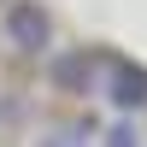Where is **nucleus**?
Masks as SVG:
<instances>
[{
    "label": "nucleus",
    "mask_w": 147,
    "mask_h": 147,
    "mask_svg": "<svg viewBox=\"0 0 147 147\" xmlns=\"http://www.w3.org/2000/svg\"><path fill=\"white\" fill-rule=\"evenodd\" d=\"M0 41L18 59H41L53 47V12L41 0H0Z\"/></svg>",
    "instance_id": "nucleus-1"
},
{
    "label": "nucleus",
    "mask_w": 147,
    "mask_h": 147,
    "mask_svg": "<svg viewBox=\"0 0 147 147\" xmlns=\"http://www.w3.org/2000/svg\"><path fill=\"white\" fill-rule=\"evenodd\" d=\"M100 100L112 106V118L147 112V65L141 59H124V53H106V65H100Z\"/></svg>",
    "instance_id": "nucleus-2"
},
{
    "label": "nucleus",
    "mask_w": 147,
    "mask_h": 147,
    "mask_svg": "<svg viewBox=\"0 0 147 147\" xmlns=\"http://www.w3.org/2000/svg\"><path fill=\"white\" fill-rule=\"evenodd\" d=\"M100 65H106V53H94V47H65L47 65V88L65 94V100H94L100 94Z\"/></svg>",
    "instance_id": "nucleus-3"
},
{
    "label": "nucleus",
    "mask_w": 147,
    "mask_h": 147,
    "mask_svg": "<svg viewBox=\"0 0 147 147\" xmlns=\"http://www.w3.org/2000/svg\"><path fill=\"white\" fill-rule=\"evenodd\" d=\"M35 147H94V124H82V118L77 124H53Z\"/></svg>",
    "instance_id": "nucleus-4"
},
{
    "label": "nucleus",
    "mask_w": 147,
    "mask_h": 147,
    "mask_svg": "<svg viewBox=\"0 0 147 147\" xmlns=\"http://www.w3.org/2000/svg\"><path fill=\"white\" fill-rule=\"evenodd\" d=\"M100 147H147V136L129 124V118H112V124L100 129Z\"/></svg>",
    "instance_id": "nucleus-5"
}]
</instances>
